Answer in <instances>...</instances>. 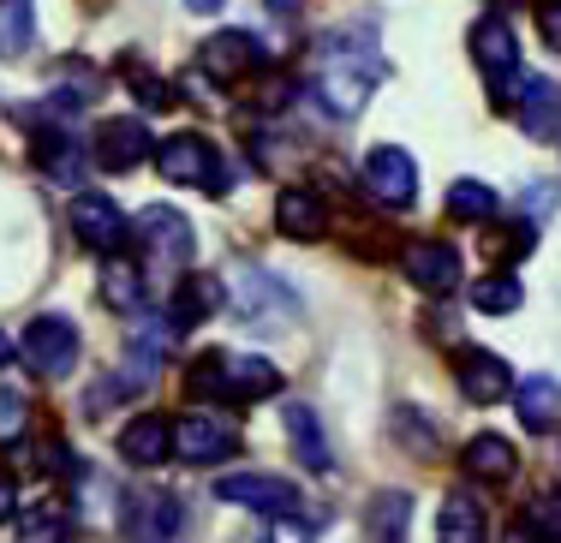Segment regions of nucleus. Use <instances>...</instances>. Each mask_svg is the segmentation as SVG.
Segmentation results:
<instances>
[{"instance_id":"nucleus-1","label":"nucleus","mask_w":561,"mask_h":543,"mask_svg":"<svg viewBox=\"0 0 561 543\" xmlns=\"http://www.w3.org/2000/svg\"><path fill=\"white\" fill-rule=\"evenodd\" d=\"M377 78H382V60H377V36L365 24L323 36V60H317V102H323V114H335V120L365 114V102L377 96Z\"/></svg>"},{"instance_id":"nucleus-2","label":"nucleus","mask_w":561,"mask_h":543,"mask_svg":"<svg viewBox=\"0 0 561 543\" xmlns=\"http://www.w3.org/2000/svg\"><path fill=\"white\" fill-rule=\"evenodd\" d=\"M227 299H233L239 323L257 328V335H280V328L299 323V299H293L270 269H257V263H239V269L227 275Z\"/></svg>"},{"instance_id":"nucleus-3","label":"nucleus","mask_w":561,"mask_h":543,"mask_svg":"<svg viewBox=\"0 0 561 543\" xmlns=\"http://www.w3.org/2000/svg\"><path fill=\"white\" fill-rule=\"evenodd\" d=\"M156 167H162L168 185H192V192H209V197L227 192V174H221L216 143L197 138V131H173V138L156 143Z\"/></svg>"},{"instance_id":"nucleus-4","label":"nucleus","mask_w":561,"mask_h":543,"mask_svg":"<svg viewBox=\"0 0 561 543\" xmlns=\"http://www.w3.org/2000/svg\"><path fill=\"white\" fill-rule=\"evenodd\" d=\"M138 245H144V257H150L162 275H185V269H192V257H197L192 221H185L180 209H168V204H150L138 216Z\"/></svg>"},{"instance_id":"nucleus-5","label":"nucleus","mask_w":561,"mask_h":543,"mask_svg":"<svg viewBox=\"0 0 561 543\" xmlns=\"http://www.w3.org/2000/svg\"><path fill=\"white\" fill-rule=\"evenodd\" d=\"M365 197L382 209H412V197H419V167H412V155L400 150V143H377V150L365 155Z\"/></svg>"},{"instance_id":"nucleus-6","label":"nucleus","mask_w":561,"mask_h":543,"mask_svg":"<svg viewBox=\"0 0 561 543\" xmlns=\"http://www.w3.org/2000/svg\"><path fill=\"white\" fill-rule=\"evenodd\" d=\"M472 55H478V66H484V78H490V96H496V102L514 96L519 43H514V31H507L502 12H490V19H478V24H472Z\"/></svg>"},{"instance_id":"nucleus-7","label":"nucleus","mask_w":561,"mask_h":543,"mask_svg":"<svg viewBox=\"0 0 561 543\" xmlns=\"http://www.w3.org/2000/svg\"><path fill=\"white\" fill-rule=\"evenodd\" d=\"M24 365L48 382L72 377L78 370V328L66 323V316H36V323L24 328Z\"/></svg>"},{"instance_id":"nucleus-8","label":"nucleus","mask_w":561,"mask_h":543,"mask_svg":"<svg viewBox=\"0 0 561 543\" xmlns=\"http://www.w3.org/2000/svg\"><path fill=\"white\" fill-rule=\"evenodd\" d=\"M400 275H407L419 293L448 299L454 287H460V251H454L448 240H407V251H400Z\"/></svg>"},{"instance_id":"nucleus-9","label":"nucleus","mask_w":561,"mask_h":543,"mask_svg":"<svg viewBox=\"0 0 561 543\" xmlns=\"http://www.w3.org/2000/svg\"><path fill=\"white\" fill-rule=\"evenodd\" d=\"M72 233L84 240L96 257H108V251H126L131 240V221L119 216V204L114 197H102V192H84V197H72Z\"/></svg>"},{"instance_id":"nucleus-10","label":"nucleus","mask_w":561,"mask_h":543,"mask_svg":"<svg viewBox=\"0 0 561 543\" xmlns=\"http://www.w3.org/2000/svg\"><path fill=\"white\" fill-rule=\"evenodd\" d=\"M233 448H239V430L221 418H209V413H192V418L173 424V454H180L185 466H216Z\"/></svg>"},{"instance_id":"nucleus-11","label":"nucleus","mask_w":561,"mask_h":543,"mask_svg":"<svg viewBox=\"0 0 561 543\" xmlns=\"http://www.w3.org/2000/svg\"><path fill=\"white\" fill-rule=\"evenodd\" d=\"M263 60H270V55L257 48V36H251V31H221V36H209V43H204L197 72H209L216 84H239V78H251Z\"/></svg>"},{"instance_id":"nucleus-12","label":"nucleus","mask_w":561,"mask_h":543,"mask_svg":"<svg viewBox=\"0 0 561 543\" xmlns=\"http://www.w3.org/2000/svg\"><path fill=\"white\" fill-rule=\"evenodd\" d=\"M90 155H96L108 174H131V167L150 155V131H144L138 114H114V120L96 126V143H90Z\"/></svg>"},{"instance_id":"nucleus-13","label":"nucleus","mask_w":561,"mask_h":543,"mask_svg":"<svg viewBox=\"0 0 561 543\" xmlns=\"http://www.w3.org/2000/svg\"><path fill=\"white\" fill-rule=\"evenodd\" d=\"M221 501H233V508H257V513H287L293 501H299V489L287 478H275V472H233V478L216 484Z\"/></svg>"},{"instance_id":"nucleus-14","label":"nucleus","mask_w":561,"mask_h":543,"mask_svg":"<svg viewBox=\"0 0 561 543\" xmlns=\"http://www.w3.org/2000/svg\"><path fill=\"white\" fill-rule=\"evenodd\" d=\"M275 228L287 233V240L311 245V240L329 233V204L311 192V185H287V192L275 197Z\"/></svg>"},{"instance_id":"nucleus-15","label":"nucleus","mask_w":561,"mask_h":543,"mask_svg":"<svg viewBox=\"0 0 561 543\" xmlns=\"http://www.w3.org/2000/svg\"><path fill=\"white\" fill-rule=\"evenodd\" d=\"M454 377H460V394L472 406H496V401H507V382H514V370H507L496 353H460L454 359Z\"/></svg>"},{"instance_id":"nucleus-16","label":"nucleus","mask_w":561,"mask_h":543,"mask_svg":"<svg viewBox=\"0 0 561 543\" xmlns=\"http://www.w3.org/2000/svg\"><path fill=\"white\" fill-rule=\"evenodd\" d=\"M460 466H466V478H478V484H507L519 472V448L507 442L502 430H484V436H472V442H466Z\"/></svg>"},{"instance_id":"nucleus-17","label":"nucleus","mask_w":561,"mask_h":543,"mask_svg":"<svg viewBox=\"0 0 561 543\" xmlns=\"http://www.w3.org/2000/svg\"><path fill=\"white\" fill-rule=\"evenodd\" d=\"M519 131L538 143L561 138V84H550V78H519Z\"/></svg>"},{"instance_id":"nucleus-18","label":"nucleus","mask_w":561,"mask_h":543,"mask_svg":"<svg viewBox=\"0 0 561 543\" xmlns=\"http://www.w3.org/2000/svg\"><path fill=\"white\" fill-rule=\"evenodd\" d=\"M126 532H131V538H180V532H185V508H180L173 496L144 489V496L126 501Z\"/></svg>"},{"instance_id":"nucleus-19","label":"nucleus","mask_w":561,"mask_h":543,"mask_svg":"<svg viewBox=\"0 0 561 543\" xmlns=\"http://www.w3.org/2000/svg\"><path fill=\"white\" fill-rule=\"evenodd\" d=\"M119 454L131 460V466H162V460L173 454V424L168 418H156V413H144V418H131L126 430H119Z\"/></svg>"},{"instance_id":"nucleus-20","label":"nucleus","mask_w":561,"mask_h":543,"mask_svg":"<svg viewBox=\"0 0 561 543\" xmlns=\"http://www.w3.org/2000/svg\"><path fill=\"white\" fill-rule=\"evenodd\" d=\"M514 413H519V430H556L561 424V382L556 377H526L514 389Z\"/></svg>"},{"instance_id":"nucleus-21","label":"nucleus","mask_w":561,"mask_h":543,"mask_svg":"<svg viewBox=\"0 0 561 543\" xmlns=\"http://www.w3.org/2000/svg\"><path fill=\"white\" fill-rule=\"evenodd\" d=\"M280 424H287V442H293V454H299V466H311V472L335 466V454H329V442H323V424H317L311 406H287Z\"/></svg>"},{"instance_id":"nucleus-22","label":"nucleus","mask_w":561,"mask_h":543,"mask_svg":"<svg viewBox=\"0 0 561 543\" xmlns=\"http://www.w3.org/2000/svg\"><path fill=\"white\" fill-rule=\"evenodd\" d=\"M216 304H221V281H209V275H185L180 293H173L168 323H173V328H197L209 311H216Z\"/></svg>"},{"instance_id":"nucleus-23","label":"nucleus","mask_w":561,"mask_h":543,"mask_svg":"<svg viewBox=\"0 0 561 543\" xmlns=\"http://www.w3.org/2000/svg\"><path fill=\"white\" fill-rule=\"evenodd\" d=\"M436 538L443 543H478L484 538V508L472 501V489H454L443 501V513H436Z\"/></svg>"},{"instance_id":"nucleus-24","label":"nucleus","mask_w":561,"mask_h":543,"mask_svg":"<svg viewBox=\"0 0 561 543\" xmlns=\"http://www.w3.org/2000/svg\"><path fill=\"white\" fill-rule=\"evenodd\" d=\"M280 389V370L270 359H233L227 353V401H263Z\"/></svg>"},{"instance_id":"nucleus-25","label":"nucleus","mask_w":561,"mask_h":543,"mask_svg":"<svg viewBox=\"0 0 561 543\" xmlns=\"http://www.w3.org/2000/svg\"><path fill=\"white\" fill-rule=\"evenodd\" d=\"M90 96H96V72H90L84 60H60L55 66V90H48V108H55V114H78Z\"/></svg>"},{"instance_id":"nucleus-26","label":"nucleus","mask_w":561,"mask_h":543,"mask_svg":"<svg viewBox=\"0 0 561 543\" xmlns=\"http://www.w3.org/2000/svg\"><path fill=\"white\" fill-rule=\"evenodd\" d=\"M102 299H108L114 311H138L144 304V275L126 263V251H108V257H102Z\"/></svg>"},{"instance_id":"nucleus-27","label":"nucleus","mask_w":561,"mask_h":543,"mask_svg":"<svg viewBox=\"0 0 561 543\" xmlns=\"http://www.w3.org/2000/svg\"><path fill=\"white\" fill-rule=\"evenodd\" d=\"M66 532H72V508H66L60 496H48V501H36V508L19 513V538H24V543H36V538H66Z\"/></svg>"},{"instance_id":"nucleus-28","label":"nucleus","mask_w":561,"mask_h":543,"mask_svg":"<svg viewBox=\"0 0 561 543\" xmlns=\"http://www.w3.org/2000/svg\"><path fill=\"white\" fill-rule=\"evenodd\" d=\"M31 43H36L31 0H0V55H7V60H19Z\"/></svg>"},{"instance_id":"nucleus-29","label":"nucleus","mask_w":561,"mask_h":543,"mask_svg":"<svg viewBox=\"0 0 561 543\" xmlns=\"http://www.w3.org/2000/svg\"><path fill=\"white\" fill-rule=\"evenodd\" d=\"M448 216L454 221H490L496 216V192L484 180H454L448 185Z\"/></svg>"},{"instance_id":"nucleus-30","label":"nucleus","mask_w":561,"mask_h":543,"mask_svg":"<svg viewBox=\"0 0 561 543\" xmlns=\"http://www.w3.org/2000/svg\"><path fill=\"white\" fill-rule=\"evenodd\" d=\"M519 299H526V287H519L514 275H484V281H472V311H484V316L519 311Z\"/></svg>"},{"instance_id":"nucleus-31","label":"nucleus","mask_w":561,"mask_h":543,"mask_svg":"<svg viewBox=\"0 0 561 543\" xmlns=\"http://www.w3.org/2000/svg\"><path fill=\"white\" fill-rule=\"evenodd\" d=\"M185 394L192 401H227V353H204L185 370Z\"/></svg>"},{"instance_id":"nucleus-32","label":"nucleus","mask_w":561,"mask_h":543,"mask_svg":"<svg viewBox=\"0 0 561 543\" xmlns=\"http://www.w3.org/2000/svg\"><path fill=\"white\" fill-rule=\"evenodd\" d=\"M519 538H561V489H543L519 508Z\"/></svg>"},{"instance_id":"nucleus-33","label":"nucleus","mask_w":561,"mask_h":543,"mask_svg":"<svg viewBox=\"0 0 561 543\" xmlns=\"http://www.w3.org/2000/svg\"><path fill=\"white\" fill-rule=\"evenodd\" d=\"M407 520H412L407 489H382V496L370 501V538H407Z\"/></svg>"},{"instance_id":"nucleus-34","label":"nucleus","mask_w":561,"mask_h":543,"mask_svg":"<svg viewBox=\"0 0 561 543\" xmlns=\"http://www.w3.org/2000/svg\"><path fill=\"white\" fill-rule=\"evenodd\" d=\"M36 162H43L60 185H78V143H72V138H60V131L36 138Z\"/></svg>"},{"instance_id":"nucleus-35","label":"nucleus","mask_w":561,"mask_h":543,"mask_svg":"<svg viewBox=\"0 0 561 543\" xmlns=\"http://www.w3.org/2000/svg\"><path fill=\"white\" fill-rule=\"evenodd\" d=\"M394 442L407 448V454H436L431 418H419V413H412V406H400V413H394Z\"/></svg>"},{"instance_id":"nucleus-36","label":"nucleus","mask_w":561,"mask_h":543,"mask_svg":"<svg viewBox=\"0 0 561 543\" xmlns=\"http://www.w3.org/2000/svg\"><path fill=\"white\" fill-rule=\"evenodd\" d=\"M119 72H126V84L131 90H138V96H144V108H168V84H162V78H156L150 72V66H144V60H126V66H119Z\"/></svg>"},{"instance_id":"nucleus-37","label":"nucleus","mask_w":561,"mask_h":543,"mask_svg":"<svg viewBox=\"0 0 561 543\" xmlns=\"http://www.w3.org/2000/svg\"><path fill=\"white\" fill-rule=\"evenodd\" d=\"M531 221H519V228H502V233H490V257H502V263H514V257H531Z\"/></svg>"},{"instance_id":"nucleus-38","label":"nucleus","mask_w":561,"mask_h":543,"mask_svg":"<svg viewBox=\"0 0 561 543\" xmlns=\"http://www.w3.org/2000/svg\"><path fill=\"white\" fill-rule=\"evenodd\" d=\"M531 12H538V36L550 55H561V0H531Z\"/></svg>"},{"instance_id":"nucleus-39","label":"nucleus","mask_w":561,"mask_h":543,"mask_svg":"<svg viewBox=\"0 0 561 543\" xmlns=\"http://www.w3.org/2000/svg\"><path fill=\"white\" fill-rule=\"evenodd\" d=\"M526 204H531V216H543V209L556 204V185H543V180H531L526 185Z\"/></svg>"},{"instance_id":"nucleus-40","label":"nucleus","mask_w":561,"mask_h":543,"mask_svg":"<svg viewBox=\"0 0 561 543\" xmlns=\"http://www.w3.org/2000/svg\"><path fill=\"white\" fill-rule=\"evenodd\" d=\"M12 508H19V489H12V478H7V472H0V520H7Z\"/></svg>"},{"instance_id":"nucleus-41","label":"nucleus","mask_w":561,"mask_h":543,"mask_svg":"<svg viewBox=\"0 0 561 543\" xmlns=\"http://www.w3.org/2000/svg\"><path fill=\"white\" fill-rule=\"evenodd\" d=\"M185 7H192V12H216L221 0H185Z\"/></svg>"},{"instance_id":"nucleus-42","label":"nucleus","mask_w":561,"mask_h":543,"mask_svg":"<svg viewBox=\"0 0 561 543\" xmlns=\"http://www.w3.org/2000/svg\"><path fill=\"white\" fill-rule=\"evenodd\" d=\"M12 353H19V347H12L7 335H0V365H12Z\"/></svg>"}]
</instances>
